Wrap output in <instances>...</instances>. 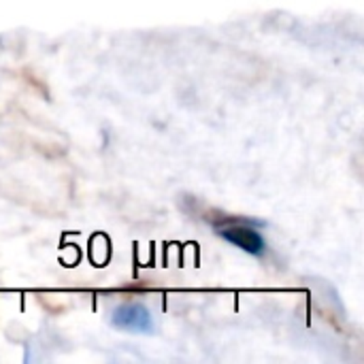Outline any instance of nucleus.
Masks as SVG:
<instances>
[{"instance_id":"2","label":"nucleus","mask_w":364,"mask_h":364,"mask_svg":"<svg viewBox=\"0 0 364 364\" xmlns=\"http://www.w3.org/2000/svg\"><path fill=\"white\" fill-rule=\"evenodd\" d=\"M113 326L122 328V331H132V333H151L154 331V320L147 307L136 305V303H128L122 305L113 311L111 316Z\"/></svg>"},{"instance_id":"1","label":"nucleus","mask_w":364,"mask_h":364,"mask_svg":"<svg viewBox=\"0 0 364 364\" xmlns=\"http://www.w3.org/2000/svg\"><path fill=\"white\" fill-rule=\"evenodd\" d=\"M218 235L228 241L230 245L252 254V256H262L264 250H267V241L264 237L256 230V228H250V226H241V224H226V226H220L218 228Z\"/></svg>"}]
</instances>
